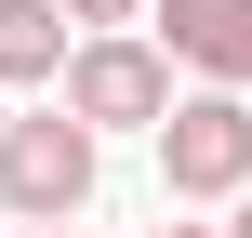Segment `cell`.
I'll return each instance as SVG.
<instances>
[{
    "instance_id": "8",
    "label": "cell",
    "mask_w": 252,
    "mask_h": 238,
    "mask_svg": "<svg viewBox=\"0 0 252 238\" xmlns=\"http://www.w3.org/2000/svg\"><path fill=\"white\" fill-rule=\"evenodd\" d=\"M146 238H226V225H146Z\"/></svg>"
},
{
    "instance_id": "1",
    "label": "cell",
    "mask_w": 252,
    "mask_h": 238,
    "mask_svg": "<svg viewBox=\"0 0 252 238\" xmlns=\"http://www.w3.org/2000/svg\"><path fill=\"white\" fill-rule=\"evenodd\" d=\"M93 185H106V132H93V119H66V106L0 119V212H13V225H80Z\"/></svg>"
},
{
    "instance_id": "2",
    "label": "cell",
    "mask_w": 252,
    "mask_h": 238,
    "mask_svg": "<svg viewBox=\"0 0 252 238\" xmlns=\"http://www.w3.org/2000/svg\"><path fill=\"white\" fill-rule=\"evenodd\" d=\"M146 132H159V185H173L186 212L252 185V93H226V79H186Z\"/></svg>"
},
{
    "instance_id": "5",
    "label": "cell",
    "mask_w": 252,
    "mask_h": 238,
    "mask_svg": "<svg viewBox=\"0 0 252 238\" xmlns=\"http://www.w3.org/2000/svg\"><path fill=\"white\" fill-rule=\"evenodd\" d=\"M66 13L53 0H0V93H53V66H66Z\"/></svg>"
},
{
    "instance_id": "6",
    "label": "cell",
    "mask_w": 252,
    "mask_h": 238,
    "mask_svg": "<svg viewBox=\"0 0 252 238\" xmlns=\"http://www.w3.org/2000/svg\"><path fill=\"white\" fill-rule=\"evenodd\" d=\"M66 26H146V0H53Z\"/></svg>"
},
{
    "instance_id": "9",
    "label": "cell",
    "mask_w": 252,
    "mask_h": 238,
    "mask_svg": "<svg viewBox=\"0 0 252 238\" xmlns=\"http://www.w3.org/2000/svg\"><path fill=\"white\" fill-rule=\"evenodd\" d=\"M27 238H66V225H27Z\"/></svg>"
},
{
    "instance_id": "3",
    "label": "cell",
    "mask_w": 252,
    "mask_h": 238,
    "mask_svg": "<svg viewBox=\"0 0 252 238\" xmlns=\"http://www.w3.org/2000/svg\"><path fill=\"white\" fill-rule=\"evenodd\" d=\"M53 106H66V119H93V132H146V119L173 106V53H159V40H133V26H80V40H66V66H53Z\"/></svg>"
},
{
    "instance_id": "7",
    "label": "cell",
    "mask_w": 252,
    "mask_h": 238,
    "mask_svg": "<svg viewBox=\"0 0 252 238\" xmlns=\"http://www.w3.org/2000/svg\"><path fill=\"white\" fill-rule=\"evenodd\" d=\"M226 238H252V185H239V199H226Z\"/></svg>"
},
{
    "instance_id": "4",
    "label": "cell",
    "mask_w": 252,
    "mask_h": 238,
    "mask_svg": "<svg viewBox=\"0 0 252 238\" xmlns=\"http://www.w3.org/2000/svg\"><path fill=\"white\" fill-rule=\"evenodd\" d=\"M146 26H159V53H173L186 79L252 93V0H146Z\"/></svg>"
}]
</instances>
